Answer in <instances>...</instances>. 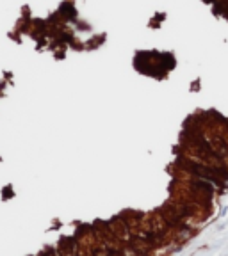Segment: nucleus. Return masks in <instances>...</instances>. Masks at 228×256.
I'll use <instances>...</instances> for the list:
<instances>
[]
</instances>
